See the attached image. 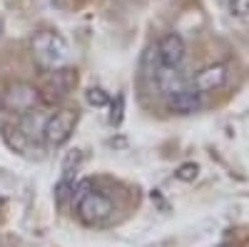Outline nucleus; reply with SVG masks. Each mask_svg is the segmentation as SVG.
Wrapping results in <instances>:
<instances>
[{
  "label": "nucleus",
  "instance_id": "obj_1",
  "mask_svg": "<svg viewBox=\"0 0 249 247\" xmlns=\"http://www.w3.org/2000/svg\"><path fill=\"white\" fill-rule=\"evenodd\" d=\"M30 53L35 57V63L45 70H62V65L70 57L68 40L57 30H37L30 38Z\"/></svg>",
  "mask_w": 249,
  "mask_h": 247
},
{
  "label": "nucleus",
  "instance_id": "obj_2",
  "mask_svg": "<svg viewBox=\"0 0 249 247\" xmlns=\"http://www.w3.org/2000/svg\"><path fill=\"white\" fill-rule=\"evenodd\" d=\"M72 200H75L77 217L85 225H105L115 215V202L105 192L90 190L88 182H82L80 188L72 192Z\"/></svg>",
  "mask_w": 249,
  "mask_h": 247
},
{
  "label": "nucleus",
  "instance_id": "obj_3",
  "mask_svg": "<svg viewBox=\"0 0 249 247\" xmlns=\"http://www.w3.org/2000/svg\"><path fill=\"white\" fill-rule=\"evenodd\" d=\"M40 102H43V93L23 80L8 82L3 88V93H0V110L5 115H13V117H23V115L37 110Z\"/></svg>",
  "mask_w": 249,
  "mask_h": 247
},
{
  "label": "nucleus",
  "instance_id": "obj_4",
  "mask_svg": "<svg viewBox=\"0 0 249 247\" xmlns=\"http://www.w3.org/2000/svg\"><path fill=\"white\" fill-rule=\"evenodd\" d=\"M75 125H77V110L72 108H60L55 113H50L43 122V142L48 148H62L65 142L72 137L75 133Z\"/></svg>",
  "mask_w": 249,
  "mask_h": 247
},
{
  "label": "nucleus",
  "instance_id": "obj_5",
  "mask_svg": "<svg viewBox=\"0 0 249 247\" xmlns=\"http://www.w3.org/2000/svg\"><path fill=\"white\" fill-rule=\"evenodd\" d=\"M184 40L177 35V33H167L160 43H157V48L152 50L155 53V60H157V65H162V68H172V70H177L179 65H182V60H184Z\"/></svg>",
  "mask_w": 249,
  "mask_h": 247
},
{
  "label": "nucleus",
  "instance_id": "obj_6",
  "mask_svg": "<svg viewBox=\"0 0 249 247\" xmlns=\"http://www.w3.org/2000/svg\"><path fill=\"white\" fill-rule=\"evenodd\" d=\"M190 88L197 93V95H207V93H214L219 90L224 82H227V65L217 63V65H207L202 70H197L192 77H187Z\"/></svg>",
  "mask_w": 249,
  "mask_h": 247
},
{
  "label": "nucleus",
  "instance_id": "obj_7",
  "mask_svg": "<svg viewBox=\"0 0 249 247\" xmlns=\"http://www.w3.org/2000/svg\"><path fill=\"white\" fill-rule=\"evenodd\" d=\"M167 105H170L172 113L190 115V113H195V110L202 105V95H197V93L190 88V82H184L182 88L167 93Z\"/></svg>",
  "mask_w": 249,
  "mask_h": 247
},
{
  "label": "nucleus",
  "instance_id": "obj_8",
  "mask_svg": "<svg viewBox=\"0 0 249 247\" xmlns=\"http://www.w3.org/2000/svg\"><path fill=\"white\" fill-rule=\"evenodd\" d=\"M3 137H5L8 145H10L13 150H18V152H30V148L35 145V140L28 137L18 125H5V128H3Z\"/></svg>",
  "mask_w": 249,
  "mask_h": 247
},
{
  "label": "nucleus",
  "instance_id": "obj_9",
  "mask_svg": "<svg viewBox=\"0 0 249 247\" xmlns=\"http://www.w3.org/2000/svg\"><path fill=\"white\" fill-rule=\"evenodd\" d=\"M197 172H199V168L190 162V165H182V168L177 170V177H179V180H195Z\"/></svg>",
  "mask_w": 249,
  "mask_h": 247
},
{
  "label": "nucleus",
  "instance_id": "obj_10",
  "mask_svg": "<svg viewBox=\"0 0 249 247\" xmlns=\"http://www.w3.org/2000/svg\"><path fill=\"white\" fill-rule=\"evenodd\" d=\"M232 10L237 15H247L249 13V0H232Z\"/></svg>",
  "mask_w": 249,
  "mask_h": 247
},
{
  "label": "nucleus",
  "instance_id": "obj_11",
  "mask_svg": "<svg viewBox=\"0 0 249 247\" xmlns=\"http://www.w3.org/2000/svg\"><path fill=\"white\" fill-rule=\"evenodd\" d=\"M88 100L92 102V105H102V102H105L107 97L102 95V90H90V95H88Z\"/></svg>",
  "mask_w": 249,
  "mask_h": 247
}]
</instances>
